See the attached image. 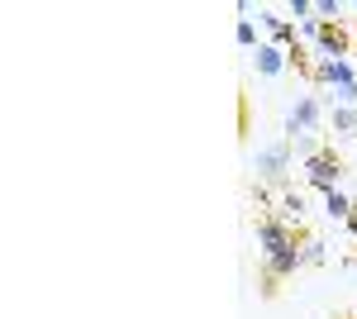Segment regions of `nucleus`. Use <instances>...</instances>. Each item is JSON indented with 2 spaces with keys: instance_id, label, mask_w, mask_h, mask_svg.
I'll use <instances>...</instances> for the list:
<instances>
[{
  "instance_id": "obj_1",
  "label": "nucleus",
  "mask_w": 357,
  "mask_h": 319,
  "mask_svg": "<svg viewBox=\"0 0 357 319\" xmlns=\"http://www.w3.org/2000/svg\"><path fill=\"white\" fill-rule=\"evenodd\" d=\"M310 81L333 86V91H338V105H353V101H357V67H353V57H319L314 72H310Z\"/></svg>"
},
{
  "instance_id": "obj_2",
  "label": "nucleus",
  "mask_w": 357,
  "mask_h": 319,
  "mask_svg": "<svg viewBox=\"0 0 357 319\" xmlns=\"http://www.w3.org/2000/svg\"><path fill=\"white\" fill-rule=\"evenodd\" d=\"M286 167H291V138L257 148V158H252V172H257V181H272V186H281V181H286Z\"/></svg>"
},
{
  "instance_id": "obj_3",
  "label": "nucleus",
  "mask_w": 357,
  "mask_h": 319,
  "mask_svg": "<svg viewBox=\"0 0 357 319\" xmlns=\"http://www.w3.org/2000/svg\"><path fill=\"white\" fill-rule=\"evenodd\" d=\"M305 177H310V186L314 191H338V177H343V167H338V153H329V148H319V153H310L305 158Z\"/></svg>"
},
{
  "instance_id": "obj_4",
  "label": "nucleus",
  "mask_w": 357,
  "mask_h": 319,
  "mask_svg": "<svg viewBox=\"0 0 357 319\" xmlns=\"http://www.w3.org/2000/svg\"><path fill=\"white\" fill-rule=\"evenodd\" d=\"M319 124H324L319 101H314V96H301V101H296V110L286 114V138H291V143H296V138H314V133H319Z\"/></svg>"
},
{
  "instance_id": "obj_5",
  "label": "nucleus",
  "mask_w": 357,
  "mask_h": 319,
  "mask_svg": "<svg viewBox=\"0 0 357 319\" xmlns=\"http://www.w3.org/2000/svg\"><path fill=\"white\" fill-rule=\"evenodd\" d=\"M257 243H262V258L272 262V258H281V253H291L296 248V234H291V224H281V219H257Z\"/></svg>"
},
{
  "instance_id": "obj_6",
  "label": "nucleus",
  "mask_w": 357,
  "mask_h": 319,
  "mask_svg": "<svg viewBox=\"0 0 357 319\" xmlns=\"http://www.w3.org/2000/svg\"><path fill=\"white\" fill-rule=\"evenodd\" d=\"M319 57H353V34L343 24H324L319 29Z\"/></svg>"
},
{
  "instance_id": "obj_7",
  "label": "nucleus",
  "mask_w": 357,
  "mask_h": 319,
  "mask_svg": "<svg viewBox=\"0 0 357 319\" xmlns=\"http://www.w3.org/2000/svg\"><path fill=\"white\" fill-rule=\"evenodd\" d=\"M252 62H257V77H281V72L291 67V57H286V48H276V43H262Z\"/></svg>"
},
{
  "instance_id": "obj_8",
  "label": "nucleus",
  "mask_w": 357,
  "mask_h": 319,
  "mask_svg": "<svg viewBox=\"0 0 357 319\" xmlns=\"http://www.w3.org/2000/svg\"><path fill=\"white\" fill-rule=\"evenodd\" d=\"M301 214H305V195L301 191H281V224H301Z\"/></svg>"
},
{
  "instance_id": "obj_9",
  "label": "nucleus",
  "mask_w": 357,
  "mask_h": 319,
  "mask_svg": "<svg viewBox=\"0 0 357 319\" xmlns=\"http://www.w3.org/2000/svg\"><path fill=\"white\" fill-rule=\"evenodd\" d=\"M324 210H329V219H343V224H348V214H353V200H348L343 191H329V195H324Z\"/></svg>"
},
{
  "instance_id": "obj_10",
  "label": "nucleus",
  "mask_w": 357,
  "mask_h": 319,
  "mask_svg": "<svg viewBox=\"0 0 357 319\" xmlns=\"http://www.w3.org/2000/svg\"><path fill=\"white\" fill-rule=\"evenodd\" d=\"M329 124H333V133H353L357 129V114H353V105H338L329 114Z\"/></svg>"
},
{
  "instance_id": "obj_11",
  "label": "nucleus",
  "mask_w": 357,
  "mask_h": 319,
  "mask_svg": "<svg viewBox=\"0 0 357 319\" xmlns=\"http://www.w3.org/2000/svg\"><path fill=\"white\" fill-rule=\"evenodd\" d=\"M238 43H243V48H262V43H257V29H252V20H238Z\"/></svg>"
},
{
  "instance_id": "obj_12",
  "label": "nucleus",
  "mask_w": 357,
  "mask_h": 319,
  "mask_svg": "<svg viewBox=\"0 0 357 319\" xmlns=\"http://www.w3.org/2000/svg\"><path fill=\"white\" fill-rule=\"evenodd\" d=\"M291 20H314V5H310V0H291Z\"/></svg>"
},
{
  "instance_id": "obj_13",
  "label": "nucleus",
  "mask_w": 357,
  "mask_h": 319,
  "mask_svg": "<svg viewBox=\"0 0 357 319\" xmlns=\"http://www.w3.org/2000/svg\"><path fill=\"white\" fill-rule=\"evenodd\" d=\"M305 262H324V243L319 239H305Z\"/></svg>"
},
{
  "instance_id": "obj_14",
  "label": "nucleus",
  "mask_w": 357,
  "mask_h": 319,
  "mask_svg": "<svg viewBox=\"0 0 357 319\" xmlns=\"http://www.w3.org/2000/svg\"><path fill=\"white\" fill-rule=\"evenodd\" d=\"M348 229H353V234H357V205H353V214H348Z\"/></svg>"
},
{
  "instance_id": "obj_15",
  "label": "nucleus",
  "mask_w": 357,
  "mask_h": 319,
  "mask_svg": "<svg viewBox=\"0 0 357 319\" xmlns=\"http://www.w3.org/2000/svg\"><path fill=\"white\" fill-rule=\"evenodd\" d=\"M353 15H357V5H353Z\"/></svg>"
}]
</instances>
